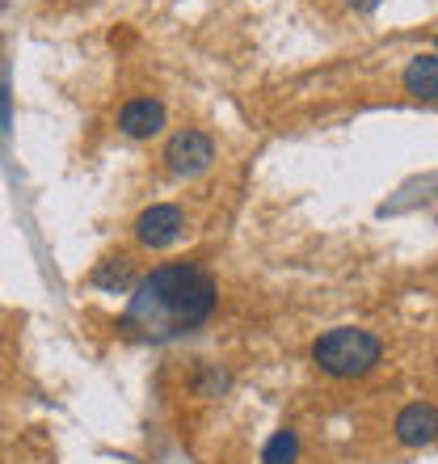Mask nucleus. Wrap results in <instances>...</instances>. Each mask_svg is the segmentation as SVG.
<instances>
[{"instance_id":"1","label":"nucleus","mask_w":438,"mask_h":464,"mask_svg":"<svg viewBox=\"0 0 438 464\" xmlns=\"http://www.w3.org/2000/svg\"><path fill=\"white\" fill-rule=\"evenodd\" d=\"M219 304V287L203 266L177 262L160 266L131 287V304L122 325L144 343H177L186 334L203 330Z\"/></svg>"},{"instance_id":"2","label":"nucleus","mask_w":438,"mask_h":464,"mask_svg":"<svg viewBox=\"0 0 438 464\" xmlns=\"http://www.w3.org/2000/svg\"><path fill=\"white\" fill-rule=\"evenodd\" d=\"M312 359H317V367L328 372V376L354 380V376H367V372L384 359V343H379L371 330L338 325V330L320 334L317 343H312Z\"/></svg>"},{"instance_id":"3","label":"nucleus","mask_w":438,"mask_h":464,"mask_svg":"<svg viewBox=\"0 0 438 464\" xmlns=\"http://www.w3.org/2000/svg\"><path fill=\"white\" fill-rule=\"evenodd\" d=\"M211 160H215V144H211L207 131H195V127L177 131L169 144H165V165H169L177 178H198V173H207Z\"/></svg>"},{"instance_id":"4","label":"nucleus","mask_w":438,"mask_h":464,"mask_svg":"<svg viewBox=\"0 0 438 464\" xmlns=\"http://www.w3.org/2000/svg\"><path fill=\"white\" fill-rule=\"evenodd\" d=\"M186 232V216L182 208H173V203H152V208L135 220V237H139V245H148V249H169V245L182 241Z\"/></svg>"},{"instance_id":"5","label":"nucleus","mask_w":438,"mask_h":464,"mask_svg":"<svg viewBox=\"0 0 438 464\" xmlns=\"http://www.w3.org/2000/svg\"><path fill=\"white\" fill-rule=\"evenodd\" d=\"M119 131L131 140H152L165 131V106L157 98H135L119 111Z\"/></svg>"},{"instance_id":"6","label":"nucleus","mask_w":438,"mask_h":464,"mask_svg":"<svg viewBox=\"0 0 438 464\" xmlns=\"http://www.w3.org/2000/svg\"><path fill=\"white\" fill-rule=\"evenodd\" d=\"M396 440L405 448H430L434 443V405L430 401H414L396 414Z\"/></svg>"},{"instance_id":"7","label":"nucleus","mask_w":438,"mask_h":464,"mask_svg":"<svg viewBox=\"0 0 438 464\" xmlns=\"http://www.w3.org/2000/svg\"><path fill=\"white\" fill-rule=\"evenodd\" d=\"M405 89L414 93V98H422V102H434V93H438V60L434 55H417L409 68H405Z\"/></svg>"},{"instance_id":"8","label":"nucleus","mask_w":438,"mask_h":464,"mask_svg":"<svg viewBox=\"0 0 438 464\" xmlns=\"http://www.w3.org/2000/svg\"><path fill=\"white\" fill-rule=\"evenodd\" d=\"M89 283L93 287H101V292H127L135 283V275H131V257L127 254H119V257H106L93 275H89Z\"/></svg>"},{"instance_id":"9","label":"nucleus","mask_w":438,"mask_h":464,"mask_svg":"<svg viewBox=\"0 0 438 464\" xmlns=\"http://www.w3.org/2000/svg\"><path fill=\"white\" fill-rule=\"evenodd\" d=\"M295 460H300V435L295 430H279L266 443V452H262V464H295Z\"/></svg>"},{"instance_id":"10","label":"nucleus","mask_w":438,"mask_h":464,"mask_svg":"<svg viewBox=\"0 0 438 464\" xmlns=\"http://www.w3.org/2000/svg\"><path fill=\"white\" fill-rule=\"evenodd\" d=\"M9 127V93H0V135Z\"/></svg>"},{"instance_id":"11","label":"nucleus","mask_w":438,"mask_h":464,"mask_svg":"<svg viewBox=\"0 0 438 464\" xmlns=\"http://www.w3.org/2000/svg\"><path fill=\"white\" fill-rule=\"evenodd\" d=\"M350 5H354V9H363V13H371V9L379 5V0H350Z\"/></svg>"}]
</instances>
